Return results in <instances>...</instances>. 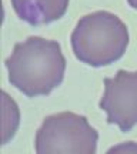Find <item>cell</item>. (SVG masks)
Returning <instances> with one entry per match:
<instances>
[{"label": "cell", "instance_id": "4", "mask_svg": "<svg viewBox=\"0 0 137 154\" xmlns=\"http://www.w3.org/2000/svg\"><path fill=\"white\" fill-rule=\"evenodd\" d=\"M99 107L106 111L107 123L121 131L137 126V72L119 70L114 77H106Z\"/></svg>", "mask_w": 137, "mask_h": 154}, {"label": "cell", "instance_id": "6", "mask_svg": "<svg viewBox=\"0 0 137 154\" xmlns=\"http://www.w3.org/2000/svg\"><path fill=\"white\" fill-rule=\"evenodd\" d=\"M127 2H129L130 7H133L134 10H137V0H127Z\"/></svg>", "mask_w": 137, "mask_h": 154}, {"label": "cell", "instance_id": "1", "mask_svg": "<svg viewBox=\"0 0 137 154\" xmlns=\"http://www.w3.org/2000/svg\"><path fill=\"white\" fill-rule=\"evenodd\" d=\"M11 86L27 97L47 96L64 79L66 59L54 40L30 36L16 43L6 60Z\"/></svg>", "mask_w": 137, "mask_h": 154}, {"label": "cell", "instance_id": "2", "mask_svg": "<svg viewBox=\"0 0 137 154\" xmlns=\"http://www.w3.org/2000/svg\"><path fill=\"white\" fill-rule=\"evenodd\" d=\"M70 40L73 53L80 63L103 67L124 56L129 46V29L116 14L97 10L77 22Z\"/></svg>", "mask_w": 137, "mask_h": 154}, {"label": "cell", "instance_id": "3", "mask_svg": "<svg viewBox=\"0 0 137 154\" xmlns=\"http://www.w3.org/2000/svg\"><path fill=\"white\" fill-rule=\"evenodd\" d=\"M99 133L84 116L61 111L47 116L36 133L37 154H94Z\"/></svg>", "mask_w": 137, "mask_h": 154}, {"label": "cell", "instance_id": "5", "mask_svg": "<svg viewBox=\"0 0 137 154\" xmlns=\"http://www.w3.org/2000/svg\"><path fill=\"white\" fill-rule=\"evenodd\" d=\"M19 19L30 26H42L66 14L70 0H10Z\"/></svg>", "mask_w": 137, "mask_h": 154}]
</instances>
